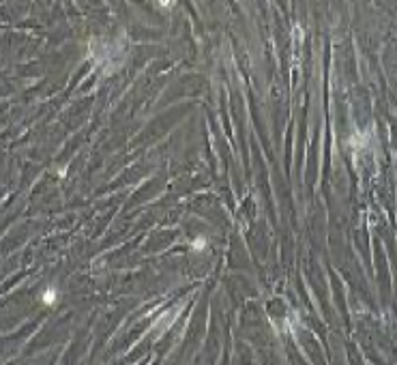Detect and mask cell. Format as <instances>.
Returning a JSON list of instances; mask_svg holds the SVG:
<instances>
[{
	"label": "cell",
	"instance_id": "3",
	"mask_svg": "<svg viewBox=\"0 0 397 365\" xmlns=\"http://www.w3.org/2000/svg\"><path fill=\"white\" fill-rule=\"evenodd\" d=\"M159 5H161V7H172L174 0H159Z\"/></svg>",
	"mask_w": 397,
	"mask_h": 365
},
{
	"label": "cell",
	"instance_id": "1",
	"mask_svg": "<svg viewBox=\"0 0 397 365\" xmlns=\"http://www.w3.org/2000/svg\"><path fill=\"white\" fill-rule=\"evenodd\" d=\"M43 303H45V305H54V303H56V290H54V288H47V290H45Z\"/></svg>",
	"mask_w": 397,
	"mask_h": 365
},
{
	"label": "cell",
	"instance_id": "2",
	"mask_svg": "<svg viewBox=\"0 0 397 365\" xmlns=\"http://www.w3.org/2000/svg\"><path fill=\"white\" fill-rule=\"evenodd\" d=\"M193 249H196V251H200V249H204L206 247V239H198L196 243H193V245H191Z\"/></svg>",
	"mask_w": 397,
	"mask_h": 365
}]
</instances>
